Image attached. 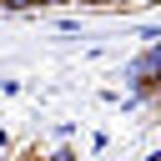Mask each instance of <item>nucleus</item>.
<instances>
[{
	"label": "nucleus",
	"instance_id": "1",
	"mask_svg": "<svg viewBox=\"0 0 161 161\" xmlns=\"http://www.w3.org/2000/svg\"><path fill=\"white\" fill-rule=\"evenodd\" d=\"M35 5H50V0H0V10H35Z\"/></svg>",
	"mask_w": 161,
	"mask_h": 161
},
{
	"label": "nucleus",
	"instance_id": "2",
	"mask_svg": "<svg viewBox=\"0 0 161 161\" xmlns=\"http://www.w3.org/2000/svg\"><path fill=\"white\" fill-rule=\"evenodd\" d=\"M146 161H161V146H156V151H151V156H146Z\"/></svg>",
	"mask_w": 161,
	"mask_h": 161
}]
</instances>
